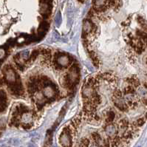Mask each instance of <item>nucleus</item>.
Instances as JSON below:
<instances>
[{
  "mask_svg": "<svg viewBox=\"0 0 147 147\" xmlns=\"http://www.w3.org/2000/svg\"><path fill=\"white\" fill-rule=\"evenodd\" d=\"M96 81L95 79H90L88 80V82L84 85L83 88L82 90V97L86 101H89L92 98H93L96 94Z\"/></svg>",
  "mask_w": 147,
  "mask_h": 147,
  "instance_id": "obj_1",
  "label": "nucleus"
},
{
  "mask_svg": "<svg viewBox=\"0 0 147 147\" xmlns=\"http://www.w3.org/2000/svg\"><path fill=\"white\" fill-rule=\"evenodd\" d=\"M72 129L65 128L60 135V143L63 147H72Z\"/></svg>",
  "mask_w": 147,
  "mask_h": 147,
  "instance_id": "obj_2",
  "label": "nucleus"
},
{
  "mask_svg": "<svg viewBox=\"0 0 147 147\" xmlns=\"http://www.w3.org/2000/svg\"><path fill=\"white\" fill-rule=\"evenodd\" d=\"M5 81L7 82V83L9 85H11V87L18 84L16 73L12 67H7L5 68Z\"/></svg>",
  "mask_w": 147,
  "mask_h": 147,
  "instance_id": "obj_3",
  "label": "nucleus"
},
{
  "mask_svg": "<svg viewBox=\"0 0 147 147\" xmlns=\"http://www.w3.org/2000/svg\"><path fill=\"white\" fill-rule=\"evenodd\" d=\"M55 64L59 66V67L64 68L67 67L70 64V59L68 55H64V54H61L55 56Z\"/></svg>",
  "mask_w": 147,
  "mask_h": 147,
  "instance_id": "obj_4",
  "label": "nucleus"
},
{
  "mask_svg": "<svg viewBox=\"0 0 147 147\" xmlns=\"http://www.w3.org/2000/svg\"><path fill=\"white\" fill-rule=\"evenodd\" d=\"M95 28L93 23L89 20L85 19L83 23V33L85 36H90L95 31Z\"/></svg>",
  "mask_w": 147,
  "mask_h": 147,
  "instance_id": "obj_5",
  "label": "nucleus"
},
{
  "mask_svg": "<svg viewBox=\"0 0 147 147\" xmlns=\"http://www.w3.org/2000/svg\"><path fill=\"white\" fill-rule=\"evenodd\" d=\"M42 93V95H44V97H45V98L52 99L55 97V91L52 85L47 84V85H45V87H43Z\"/></svg>",
  "mask_w": 147,
  "mask_h": 147,
  "instance_id": "obj_6",
  "label": "nucleus"
},
{
  "mask_svg": "<svg viewBox=\"0 0 147 147\" xmlns=\"http://www.w3.org/2000/svg\"><path fill=\"white\" fill-rule=\"evenodd\" d=\"M108 5V0H94L93 10L95 12H101L104 11Z\"/></svg>",
  "mask_w": 147,
  "mask_h": 147,
  "instance_id": "obj_7",
  "label": "nucleus"
},
{
  "mask_svg": "<svg viewBox=\"0 0 147 147\" xmlns=\"http://www.w3.org/2000/svg\"><path fill=\"white\" fill-rule=\"evenodd\" d=\"M104 131H105L106 135H107L110 138H115L116 135L118 133V129L113 123H108L104 128Z\"/></svg>",
  "mask_w": 147,
  "mask_h": 147,
  "instance_id": "obj_8",
  "label": "nucleus"
},
{
  "mask_svg": "<svg viewBox=\"0 0 147 147\" xmlns=\"http://www.w3.org/2000/svg\"><path fill=\"white\" fill-rule=\"evenodd\" d=\"M6 102H7V97L5 92L2 90H0V113L5 109Z\"/></svg>",
  "mask_w": 147,
  "mask_h": 147,
  "instance_id": "obj_9",
  "label": "nucleus"
},
{
  "mask_svg": "<svg viewBox=\"0 0 147 147\" xmlns=\"http://www.w3.org/2000/svg\"><path fill=\"white\" fill-rule=\"evenodd\" d=\"M115 114L113 111H108L106 114V121L107 122V123H111L113 122V120L115 119Z\"/></svg>",
  "mask_w": 147,
  "mask_h": 147,
  "instance_id": "obj_10",
  "label": "nucleus"
},
{
  "mask_svg": "<svg viewBox=\"0 0 147 147\" xmlns=\"http://www.w3.org/2000/svg\"><path fill=\"white\" fill-rule=\"evenodd\" d=\"M5 50L3 49H0V59H2L4 57V55H5Z\"/></svg>",
  "mask_w": 147,
  "mask_h": 147,
  "instance_id": "obj_11",
  "label": "nucleus"
}]
</instances>
